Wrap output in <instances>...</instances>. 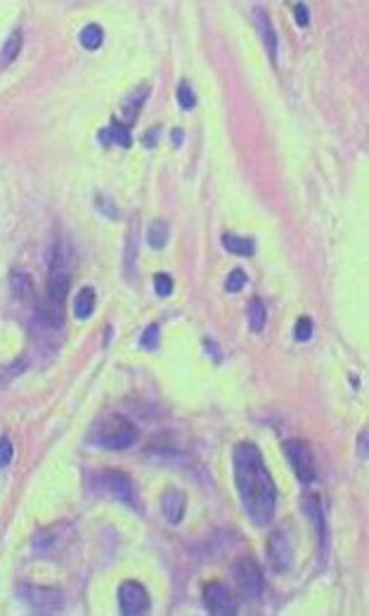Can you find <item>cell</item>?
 I'll return each mask as SVG.
<instances>
[{
	"instance_id": "obj_20",
	"label": "cell",
	"mask_w": 369,
	"mask_h": 616,
	"mask_svg": "<svg viewBox=\"0 0 369 616\" xmlns=\"http://www.w3.org/2000/svg\"><path fill=\"white\" fill-rule=\"evenodd\" d=\"M147 242H150L152 249H164L166 242H168V223L154 221L150 225V233H147Z\"/></svg>"
},
{
	"instance_id": "obj_26",
	"label": "cell",
	"mask_w": 369,
	"mask_h": 616,
	"mask_svg": "<svg viewBox=\"0 0 369 616\" xmlns=\"http://www.w3.org/2000/svg\"><path fill=\"white\" fill-rule=\"evenodd\" d=\"M294 337L296 341H308L312 337V320L310 318H298L296 329H294Z\"/></svg>"
},
{
	"instance_id": "obj_31",
	"label": "cell",
	"mask_w": 369,
	"mask_h": 616,
	"mask_svg": "<svg viewBox=\"0 0 369 616\" xmlns=\"http://www.w3.org/2000/svg\"><path fill=\"white\" fill-rule=\"evenodd\" d=\"M362 457H367V429L362 431Z\"/></svg>"
},
{
	"instance_id": "obj_29",
	"label": "cell",
	"mask_w": 369,
	"mask_h": 616,
	"mask_svg": "<svg viewBox=\"0 0 369 616\" xmlns=\"http://www.w3.org/2000/svg\"><path fill=\"white\" fill-rule=\"evenodd\" d=\"M294 15H296L298 27H308V24H310V10H308V5L296 3L294 5Z\"/></svg>"
},
{
	"instance_id": "obj_14",
	"label": "cell",
	"mask_w": 369,
	"mask_h": 616,
	"mask_svg": "<svg viewBox=\"0 0 369 616\" xmlns=\"http://www.w3.org/2000/svg\"><path fill=\"white\" fill-rule=\"evenodd\" d=\"M22 43H24V38H22L20 29H15V31H12L8 38H5L3 48H0V69H3V66H8V64H12L17 57H20Z\"/></svg>"
},
{
	"instance_id": "obj_28",
	"label": "cell",
	"mask_w": 369,
	"mask_h": 616,
	"mask_svg": "<svg viewBox=\"0 0 369 616\" xmlns=\"http://www.w3.org/2000/svg\"><path fill=\"white\" fill-rule=\"evenodd\" d=\"M244 285H246V273L239 271V268L227 275V289H230V292H239Z\"/></svg>"
},
{
	"instance_id": "obj_8",
	"label": "cell",
	"mask_w": 369,
	"mask_h": 616,
	"mask_svg": "<svg viewBox=\"0 0 369 616\" xmlns=\"http://www.w3.org/2000/svg\"><path fill=\"white\" fill-rule=\"evenodd\" d=\"M204 607L213 616H235L237 614V597L223 583H208L204 590Z\"/></svg>"
},
{
	"instance_id": "obj_30",
	"label": "cell",
	"mask_w": 369,
	"mask_h": 616,
	"mask_svg": "<svg viewBox=\"0 0 369 616\" xmlns=\"http://www.w3.org/2000/svg\"><path fill=\"white\" fill-rule=\"evenodd\" d=\"M145 97H147V88H140L138 93H135V95L131 97V100H135V105L140 107V105H143V102H145ZM123 109H126V112H128V109H131V102H126V105H123ZM135 114H138V112H135V109H133V117H135Z\"/></svg>"
},
{
	"instance_id": "obj_15",
	"label": "cell",
	"mask_w": 369,
	"mask_h": 616,
	"mask_svg": "<svg viewBox=\"0 0 369 616\" xmlns=\"http://www.w3.org/2000/svg\"><path fill=\"white\" fill-rule=\"evenodd\" d=\"M10 292L12 296L20 299V301H29V299L34 296V280L22 271L10 273Z\"/></svg>"
},
{
	"instance_id": "obj_6",
	"label": "cell",
	"mask_w": 369,
	"mask_h": 616,
	"mask_svg": "<svg viewBox=\"0 0 369 616\" xmlns=\"http://www.w3.org/2000/svg\"><path fill=\"white\" fill-rule=\"evenodd\" d=\"M232 574H235V581L246 600H258V597H261L263 574H261V566H258L254 559L251 557L237 559L235 566H232Z\"/></svg>"
},
{
	"instance_id": "obj_17",
	"label": "cell",
	"mask_w": 369,
	"mask_h": 616,
	"mask_svg": "<svg viewBox=\"0 0 369 616\" xmlns=\"http://www.w3.org/2000/svg\"><path fill=\"white\" fill-rule=\"evenodd\" d=\"M303 510L308 512V517H310V522L315 524V531L319 536V540L324 543V533H327V527H324V515H322V505H319L317 496H305V503H303Z\"/></svg>"
},
{
	"instance_id": "obj_18",
	"label": "cell",
	"mask_w": 369,
	"mask_h": 616,
	"mask_svg": "<svg viewBox=\"0 0 369 616\" xmlns=\"http://www.w3.org/2000/svg\"><path fill=\"white\" fill-rule=\"evenodd\" d=\"M223 247L227 249V252L237 254V256H254V249L256 245L251 240H246V237H237V235H223Z\"/></svg>"
},
{
	"instance_id": "obj_5",
	"label": "cell",
	"mask_w": 369,
	"mask_h": 616,
	"mask_svg": "<svg viewBox=\"0 0 369 616\" xmlns=\"http://www.w3.org/2000/svg\"><path fill=\"white\" fill-rule=\"evenodd\" d=\"M284 455L289 457V465L296 472L301 484H312L317 479L315 457H312V450L305 441L289 438V441H284Z\"/></svg>"
},
{
	"instance_id": "obj_21",
	"label": "cell",
	"mask_w": 369,
	"mask_h": 616,
	"mask_svg": "<svg viewBox=\"0 0 369 616\" xmlns=\"http://www.w3.org/2000/svg\"><path fill=\"white\" fill-rule=\"evenodd\" d=\"M102 136H112V140L116 145H121V148H131L133 140H131V128H128V124H121V121H112V126H109V131H102Z\"/></svg>"
},
{
	"instance_id": "obj_25",
	"label": "cell",
	"mask_w": 369,
	"mask_h": 616,
	"mask_svg": "<svg viewBox=\"0 0 369 616\" xmlns=\"http://www.w3.org/2000/svg\"><path fill=\"white\" fill-rule=\"evenodd\" d=\"M178 102H180L182 109H192L196 105V95L194 90L189 88V83H180V88H178Z\"/></svg>"
},
{
	"instance_id": "obj_19",
	"label": "cell",
	"mask_w": 369,
	"mask_h": 616,
	"mask_svg": "<svg viewBox=\"0 0 369 616\" xmlns=\"http://www.w3.org/2000/svg\"><path fill=\"white\" fill-rule=\"evenodd\" d=\"M268 322V310H266V303L261 301V299H251L249 303V325L254 332H261L263 327H266Z\"/></svg>"
},
{
	"instance_id": "obj_9",
	"label": "cell",
	"mask_w": 369,
	"mask_h": 616,
	"mask_svg": "<svg viewBox=\"0 0 369 616\" xmlns=\"http://www.w3.org/2000/svg\"><path fill=\"white\" fill-rule=\"evenodd\" d=\"M100 484L109 496H114L116 500H121V503L135 505V489L128 474L119 472V469H104L100 474Z\"/></svg>"
},
{
	"instance_id": "obj_23",
	"label": "cell",
	"mask_w": 369,
	"mask_h": 616,
	"mask_svg": "<svg viewBox=\"0 0 369 616\" xmlns=\"http://www.w3.org/2000/svg\"><path fill=\"white\" fill-rule=\"evenodd\" d=\"M154 287H157L159 296H171L173 294V280H171V275H166V273H157V275H154Z\"/></svg>"
},
{
	"instance_id": "obj_11",
	"label": "cell",
	"mask_w": 369,
	"mask_h": 616,
	"mask_svg": "<svg viewBox=\"0 0 369 616\" xmlns=\"http://www.w3.org/2000/svg\"><path fill=\"white\" fill-rule=\"evenodd\" d=\"M36 322L43 329H59L64 327V303H57L43 294L36 303Z\"/></svg>"
},
{
	"instance_id": "obj_4",
	"label": "cell",
	"mask_w": 369,
	"mask_h": 616,
	"mask_svg": "<svg viewBox=\"0 0 369 616\" xmlns=\"http://www.w3.org/2000/svg\"><path fill=\"white\" fill-rule=\"evenodd\" d=\"M71 287V273L69 266L64 261V254L62 249L55 245L50 252V271H48V287H45V296L52 299L57 303H64L66 294H69Z\"/></svg>"
},
{
	"instance_id": "obj_3",
	"label": "cell",
	"mask_w": 369,
	"mask_h": 616,
	"mask_svg": "<svg viewBox=\"0 0 369 616\" xmlns=\"http://www.w3.org/2000/svg\"><path fill=\"white\" fill-rule=\"evenodd\" d=\"M20 595L27 602V607L34 609L36 614H59L62 607H64L62 590L48 588V585H22Z\"/></svg>"
},
{
	"instance_id": "obj_24",
	"label": "cell",
	"mask_w": 369,
	"mask_h": 616,
	"mask_svg": "<svg viewBox=\"0 0 369 616\" xmlns=\"http://www.w3.org/2000/svg\"><path fill=\"white\" fill-rule=\"evenodd\" d=\"M159 337H161V332H159V325H150L143 332V337H140V346H143V349H157V346H159Z\"/></svg>"
},
{
	"instance_id": "obj_13",
	"label": "cell",
	"mask_w": 369,
	"mask_h": 616,
	"mask_svg": "<svg viewBox=\"0 0 369 616\" xmlns=\"http://www.w3.org/2000/svg\"><path fill=\"white\" fill-rule=\"evenodd\" d=\"M254 22H256L258 36H261V41H263V45H266L270 59L277 62V34H275V27H273V20H270L268 10L256 8L254 10Z\"/></svg>"
},
{
	"instance_id": "obj_12",
	"label": "cell",
	"mask_w": 369,
	"mask_h": 616,
	"mask_svg": "<svg viewBox=\"0 0 369 616\" xmlns=\"http://www.w3.org/2000/svg\"><path fill=\"white\" fill-rule=\"evenodd\" d=\"M161 515L166 517V522L168 524H180L182 517H184V510H187V498H184V493L180 489H168L164 491L161 496Z\"/></svg>"
},
{
	"instance_id": "obj_27",
	"label": "cell",
	"mask_w": 369,
	"mask_h": 616,
	"mask_svg": "<svg viewBox=\"0 0 369 616\" xmlns=\"http://www.w3.org/2000/svg\"><path fill=\"white\" fill-rule=\"evenodd\" d=\"M12 455H15V448H12V441L8 436L0 438V467H8L12 462Z\"/></svg>"
},
{
	"instance_id": "obj_2",
	"label": "cell",
	"mask_w": 369,
	"mask_h": 616,
	"mask_svg": "<svg viewBox=\"0 0 369 616\" xmlns=\"http://www.w3.org/2000/svg\"><path fill=\"white\" fill-rule=\"evenodd\" d=\"M140 429L123 415H109L100 420L92 431V443L107 450H126L138 443Z\"/></svg>"
},
{
	"instance_id": "obj_22",
	"label": "cell",
	"mask_w": 369,
	"mask_h": 616,
	"mask_svg": "<svg viewBox=\"0 0 369 616\" xmlns=\"http://www.w3.org/2000/svg\"><path fill=\"white\" fill-rule=\"evenodd\" d=\"M102 41H104V34L97 24H88L81 31V45L85 50H97V48L102 45Z\"/></svg>"
},
{
	"instance_id": "obj_7",
	"label": "cell",
	"mask_w": 369,
	"mask_h": 616,
	"mask_svg": "<svg viewBox=\"0 0 369 616\" xmlns=\"http://www.w3.org/2000/svg\"><path fill=\"white\" fill-rule=\"evenodd\" d=\"M152 607L145 585L138 581H123L119 585V609L126 616H140Z\"/></svg>"
},
{
	"instance_id": "obj_1",
	"label": "cell",
	"mask_w": 369,
	"mask_h": 616,
	"mask_svg": "<svg viewBox=\"0 0 369 616\" xmlns=\"http://www.w3.org/2000/svg\"><path fill=\"white\" fill-rule=\"evenodd\" d=\"M232 465H235V484L246 515L256 527H268L275 517L277 489L263 462V453L254 443H239L232 455Z\"/></svg>"
},
{
	"instance_id": "obj_16",
	"label": "cell",
	"mask_w": 369,
	"mask_h": 616,
	"mask_svg": "<svg viewBox=\"0 0 369 616\" xmlns=\"http://www.w3.org/2000/svg\"><path fill=\"white\" fill-rule=\"evenodd\" d=\"M95 303H97L95 289H92V287H83V289L76 294V301H73V315H76L78 320L90 318L92 310H95Z\"/></svg>"
},
{
	"instance_id": "obj_10",
	"label": "cell",
	"mask_w": 369,
	"mask_h": 616,
	"mask_svg": "<svg viewBox=\"0 0 369 616\" xmlns=\"http://www.w3.org/2000/svg\"><path fill=\"white\" fill-rule=\"evenodd\" d=\"M268 554H270V562H273L277 571L291 569L294 547H291V540H289V536L284 531H273V536H270V540H268Z\"/></svg>"
}]
</instances>
